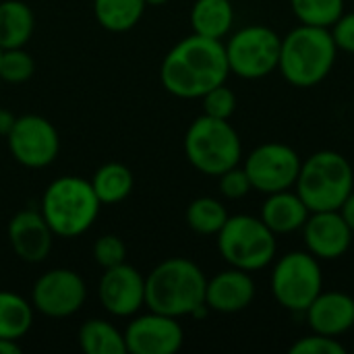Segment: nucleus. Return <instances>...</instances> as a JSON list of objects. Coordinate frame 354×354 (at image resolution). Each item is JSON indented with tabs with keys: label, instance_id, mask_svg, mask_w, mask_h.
<instances>
[{
	"label": "nucleus",
	"instance_id": "nucleus-1",
	"mask_svg": "<svg viewBox=\"0 0 354 354\" xmlns=\"http://www.w3.org/2000/svg\"><path fill=\"white\" fill-rule=\"evenodd\" d=\"M228 75L230 68L222 39L197 33L180 39L166 54L160 68L166 91L183 100L203 97L209 89L226 83Z\"/></svg>",
	"mask_w": 354,
	"mask_h": 354
},
{
	"label": "nucleus",
	"instance_id": "nucleus-2",
	"mask_svg": "<svg viewBox=\"0 0 354 354\" xmlns=\"http://www.w3.org/2000/svg\"><path fill=\"white\" fill-rule=\"evenodd\" d=\"M207 278L189 259H168L145 278V305L153 313L168 317L193 315L205 305Z\"/></svg>",
	"mask_w": 354,
	"mask_h": 354
},
{
	"label": "nucleus",
	"instance_id": "nucleus-3",
	"mask_svg": "<svg viewBox=\"0 0 354 354\" xmlns=\"http://www.w3.org/2000/svg\"><path fill=\"white\" fill-rule=\"evenodd\" d=\"M336 56L330 27L301 23L282 37L278 71L295 87H313L332 73Z\"/></svg>",
	"mask_w": 354,
	"mask_h": 354
},
{
	"label": "nucleus",
	"instance_id": "nucleus-4",
	"mask_svg": "<svg viewBox=\"0 0 354 354\" xmlns=\"http://www.w3.org/2000/svg\"><path fill=\"white\" fill-rule=\"evenodd\" d=\"M295 189L309 212L340 209L354 189L353 164L340 151H315L303 160Z\"/></svg>",
	"mask_w": 354,
	"mask_h": 354
},
{
	"label": "nucleus",
	"instance_id": "nucleus-5",
	"mask_svg": "<svg viewBox=\"0 0 354 354\" xmlns=\"http://www.w3.org/2000/svg\"><path fill=\"white\" fill-rule=\"evenodd\" d=\"M100 212V199L91 183L77 176L54 180L41 199V216L54 234L73 239L89 230Z\"/></svg>",
	"mask_w": 354,
	"mask_h": 354
},
{
	"label": "nucleus",
	"instance_id": "nucleus-6",
	"mask_svg": "<svg viewBox=\"0 0 354 354\" xmlns=\"http://www.w3.org/2000/svg\"><path fill=\"white\" fill-rule=\"evenodd\" d=\"M185 153L199 172L220 176L241 164L243 143L228 120L203 114L191 122L185 135Z\"/></svg>",
	"mask_w": 354,
	"mask_h": 354
},
{
	"label": "nucleus",
	"instance_id": "nucleus-7",
	"mask_svg": "<svg viewBox=\"0 0 354 354\" xmlns=\"http://www.w3.org/2000/svg\"><path fill=\"white\" fill-rule=\"evenodd\" d=\"M218 236V251L222 259L236 270L259 272L268 268L278 251L276 234L261 218L239 214L228 216Z\"/></svg>",
	"mask_w": 354,
	"mask_h": 354
},
{
	"label": "nucleus",
	"instance_id": "nucleus-8",
	"mask_svg": "<svg viewBox=\"0 0 354 354\" xmlns=\"http://www.w3.org/2000/svg\"><path fill=\"white\" fill-rule=\"evenodd\" d=\"M270 286L280 307L292 313H305L324 290L319 259L309 251H290L282 255L274 263Z\"/></svg>",
	"mask_w": 354,
	"mask_h": 354
},
{
	"label": "nucleus",
	"instance_id": "nucleus-9",
	"mask_svg": "<svg viewBox=\"0 0 354 354\" xmlns=\"http://www.w3.org/2000/svg\"><path fill=\"white\" fill-rule=\"evenodd\" d=\"M282 37L266 25H247L224 44L228 68L241 79L255 81L278 71Z\"/></svg>",
	"mask_w": 354,
	"mask_h": 354
},
{
	"label": "nucleus",
	"instance_id": "nucleus-10",
	"mask_svg": "<svg viewBox=\"0 0 354 354\" xmlns=\"http://www.w3.org/2000/svg\"><path fill=\"white\" fill-rule=\"evenodd\" d=\"M301 156L286 143H261L245 160V172L253 189L270 195L292 189L301 170Z\"/></svg>",
	"mask_w": 354,
	"mask_h": 354
},
{
	"label": "nucleus",
	"instance_id": "nucleus-11",
	"mask_svg": "<svg viewBox=\"0 0 354 354\" xmlns=\"http://www.w3.org/2000/svg\"><path fill=\"white\" fill-rule=\"evenodd\" d=\"M8 137V149L12 158L27 168H44L58 156L60 141L50 120L27 114L15 120Z\"/></svg>",
	"mask_w": 354,
	"mask_h": 354
},
{
	"label": "nucleus",
	"instance_id": "nucleus-12",
	"mask_svg": "<svg viewBox=\"0 0 354 354\" xmlns=\"http://www.w3.org/2000/svg\"><path fill=\"white\" fill-rule=\"evenodd\" d=\"M85 282L71 270H52L33 286V307L48 317H68L85 301Z\"/></svg>",
	"mask_w": 354,
	"mask_h": 354
},
{
	"label": "nucleus",
	"instance_id": "nucleus-13",
	"mask_svg": "<svg viewBox=\"0 0 354 354\" xmlns=\"http://www.w3.org/2000/svg\"><path fill=\"white\" fill-rule=\"evenodd\" d=\"M303 230L305 247L319 261H336L344 257L353 245V230L340 209L311 212Z\"/></svg>",
	"mask_w": 354,
	"mask_h": 354
},
{
	"label": "nucleus",
	"instance_id": "nucleus-14",
	"mask_svg": "<svg viewBox=\"0 0 354 354\" xmlns=\"http://www.w3.org/2000/svg\"><path fill=\"white\" fill-rule=\"evenodd\" d=\"M185 340V332L176 317L149 313L135 319L124 334L127 353L133 354H174Z\"/></svg>",
	"mask_w": 354,
	"mask_h": 354
},
{
	"label": "nucleus",
	"instance_id": "nucleus-15",
	"mask_svg": "<svg viewBox=\"0 0 354 354\" xmlns=\"http://www.w3.org/2000/svg\"><path fill=\"white\" fill-rule=\"evenodd\" d=\"M100 301L108 313L129 317L145 305V280L127 263L108 268L100 280Z\"/></svg>",
	"mask_w": 354,
	"mask_h": 354
},
{
	"label": "nucleus",
	"instance_id": "nucleus-16",
	"mask_svg": "<svg viewBox=\"0 0 354 354\" xmlns=\"http://www.w3.org/2000/svg\"><path fill=\"white\" fill-rule=\"evenodd\" d=\"M52 228L48 226L41 212L25 209L12 216L8 224V241L19 259L27 263H39L50 255Z\"/></svg>",
	"mask_w": 354,
	"mask_h": 354
},
{
	"label": "nucleus",
	"instance_id": "nucleus-17",
	"mask_svg": "<svg viewBox=\"0 0 354 354\" xmlns=\"http://www.w3.org/2000/svg\"><path fill=\"white\" fill-rule=\"evenodd\" d=\"M305 315L315 334L340 338L354 328V299L346 292L322 290Z\"/></svg>",
	"mask_w": 354,
	"mask_h": 354
},
{
	"label": "nucleus",
	"instance_id": "nucleus-18",
	"mask_svg": "<svg viewBox=\"0 0 354 354\" xmlns=\"http://www.w3.org/2000/svg\"><path fill=\"white\" fill-rule=\"evenodd\" d=\"M255 299V282L251 272L230 268L207 280L205 305L218 313H239Z\"/></svg>",
	"mask_w": 354,
	"mask_h": 354
},
{
	"label": "nucleus",
	"instance_id": "nucleus-19",
	"mask_svg": "<svg viewBox=\"0 0 354 354\" xmlns=\"http://www.w3.org/2000/svg\"><path fill=\"white\" fill-rule=\"evenodd\" d=\"M309 214L311 212L305 205V201L299 197V193L297 191L292 193L290 189H286V191L268 195L259 218L278 236V234H290V232L301 230L305 226Z\"/></svg>",
	"mask_w": 354,
	"mask_h": 354
},
{
	"label": "nucleus",
	"instance_id": "nucleus-20",
	"mask_svg": "<svg viewBox=\"0 0 354 354\" xmlns=\"http://www.w3.org/2000/svg\"><path fill=\"white\" fill-rule=\"evenodd\" d=\"M234 23V8L230 0H197L191 8L193 33L222 39L230 33Z\"/></svg>",
	"mask_w": 354,
	"mask_h": 354
},
{
	"label": "nucleus",
	"instance_id": "nucleus-21",
	"mask_svg": "<svg viewBox=\"0 0 354 354\" xmlns=\"http://www.w3.org/2000/svg\"><path fill=\"white\" fill-rule=\"evenodd\" d=\"M35 27L31 8L21 0L0 2V48H23Z\"/></svg>",
	"mask_w": 354,
	"mask_h": 354
},
{
	"label": "nucleus",
	"instance_id": "nucleus-22",
	"mask_svg": "<svg viewBox=\"0 0 354 354\" xmlns=\"http://www.w3.org/2000/svg\"><path fill=\"white\" fill-rule=\"evenodd\" d=\"M145 6V0H93L97 23L116 33L133 29L139 23Z\"/></svg>",
	"mask_w": 354,
	"mask_h": 354
},
{
	"label": "nucleus",
	"instance_id": "nucleus-23",
	"mask_svg": "<svg viewBox=\"0 0 354 354\" xmlns=\"http://www.w3.org/2000/svg\"><path fill=\"white\" fill-rule=\"evenodd\" d=\"M33 324L31 305L15 292H0V338L19 340Z\"/></svg>",
	"mask_w": 354,
	"mask_h": 354
},
{
	"label": "nucleus",
	"instance_id": "nucleus-24",
	"mask_svg": "<svg viewBox=\"0 0 354 354\" xmlns=\"http://www.w3.org/2000/svg\"><path fill=\"white\" fill-rule=\"evenodd\" d=\"M91 187L100 203H118L133 191V174L127 166L112 162L93 174Z\"/></svg>",
	"mask_w": 354,
	"mask_h": 354
},
{
	"label": "nucleus",
	"instance_id": "nucleus-25",
	"mask_svg": "<svg viewBox=\"0 0 354 354\" xmlns=\"http://www.w3.org/2000/svg\"><path fill=\"white\" fill-rule=\"evenodd\" d=\"M81 348L87 354H124V336L102 319H89L79 332Z\"/></svg>",
	"mask_w": 354,
	"mask_h": 354
},
{
	"label": "nucleus",
	"instance_id": "nucleus-26",
	"mask_svg": "<svg viewBox=\"0 0 354 354\" xmlns=\"http://www.w3.org/2000/svg\"><path fill=\"white\" fill-rule=\"evenodd\" d=\"M228 220L226 207L214 197H199L187 207V224L197 234H218Z\"/></svg>",
	"mask_w": 354,
	"mask_h": 354
},
{
	"label": "nucleus",
	"instance_id": "nucleus-27",
	"mask_svg": "<svg viewBox=\"0 0 354 354\" xmlns=\"http://www.w3.org/2000/svg\"><path fill=\"white\" fill-rule=\"evenodd\" d=\"M290 8L303 25L332 27L344 12V0H290Z\"/></svg>",
	"mask_w": 354,
	"mask_h": 354
},
{
	"label": "nucleus",
	"instance_id": "nucleus-28",
	"mask_svg": "<svg viewBox=\"0 0 354 354\" xmlns=\"http://www.w3.org/2000/svg\"><path fill=\"white\" fill-rule=\"evenodd\" d=\"M33 71H35V62L23 48L2 50L0 79H4L6 83H23L33 75Z\"/></svg>",
	"mask_w": 354,
	"mask_h": 354
},
{
	"label": "nucleus",
	"instance_id": "nucleus-29",
	"mask_svg": "<svg viewBox=\"0 0 354 354\" xmlns=\"http://www.w3.org/2000/svg\"><path fill=\"white\" fill-rule=\"evenodd\" d=\"M201 100H203V114H207L212 118L228 120L236 110V95L232 89L226 87V83L209 89Z\"/></svg>",
	"mask_w": 354,
	"mask_h": 354
},
{
	"label": "nucleus",
	"instance_id": "nucleus-30",
	"mask_svg": "<svg viewBox=\"0 0 354 354\" xmlns=\"http://www.w3.org/2000/svg\"><path fill=\"white\" fill-rule=\"evenodd\" d=\"M290 354H346V348L340 344L338 338L324 336V334H311L299 338L290 348Z\"/></svg>",
	"mask_w": 354,
	"mask_h": 354
},
{
	"label": "nucleus",
	"instance_id": "nucleus-31",
	"mask_svg": "<svg viewBox=\"0 0 354 354\" xmlns=\"http://www.w3.org/2000/svg\"><path fill=\"white\" fill-rule=\"evenodd\" d=\"M93 257H95V261L104 270H108V268H114V266L124 263L127 247H124V243L118 236L106 234V236H102V239L95 241V245H93Z\"/></svg>",
	"mask_w": 354,
	"mask_h": 354
},
{
	"label": "nucleus",
	"instance_id": "nucleus-32",
	"mask_svg": "<svg viewBox=\"0 0 354 354\" xmlns=\"http://www.w3.org/2000/svg\"><path fill=\"white\" fill-rule=\"evenodd\" d=\"M218 178H220V193L226 199H243L253 189V185L249 180V174L241 166H234V168L226 170Z\"/></svg>",
	"mask_w": 354,
	"mask_h": 354
},
{
	"label": "nucleus",
	"instance_id": "nucleus-33",
	"mask_svg": "<svg viewBox=\"0 0 354 354\" xmlns=\"http://www.w3.org/2000/svg\"><path fill=\"white\" fill-rule=\"evenodd\" d=\"M338 52L354 54V12H342L340 19L330 27Z\"/></svg>",
	"mask_w": 354,
	"mask_h": 354
},
{
	"label": "nucleus",
	"instance_id": "nucleus-34",
	"mask_svg": "<svg viewBox=\"0 0 354 354\" xmlns=\"http://www.w3.org/2000/svg\"><path fill=\"white\" fill-rule=\"evenodd\" d=\"M340 214H342V218L346 220V224L351 226V230L354 232V189H353V193L346 197V201L342 203Z\"/></svg>",
	"mask_w": 354,
	"mask_h": 354
},
{
	"label": "nucleus",
	"instance_id": "nucleus-35",
	"mask_svg": "<svg viewBox=\"0 0 354 354\" xmlns=\"http://www.w3.org/2000/svg\"><path fill=\"white\" fill-rule=\"evenodd\" d=\"M15 116L8 110H0V135H8L12 124H15Z\"/></svg>",
	"mask_w": 354,
	"mask_h": 354
},
{
	"label": "nucleus",
	"instance_id": "nucleus-36",
	"mask_svg": "<svg viewBox=\"0 0 354 354\" xmlns=\"http://www.w3.org/2000/svg\"><path fill=\"white\" fill-rule=\"evenodd\" d=\"M19 353H21V346H19L15 340L0 338V354H19Z\"/></svg>",
	"mask_w": 354,
	"mask_h": 354
},
{
	"label": "nucleus",
	"instance_id": "nucleus-37",
	"mask_svg": "<svg viewBox=\"0 0 354 354\" xmlns=\"http://www.w3.org/2000/svg\"><path fill=\"white\" fill-rule=\"evenodd\" d=\"M168 0H145V4H149V6H162V4H166Z\"/></svg>",
	"mask_w": 354,
	"mask_h": 354
},
{
	"label": "nucleus",
	"instance_id": "nucleus-38",
	"mask_svg": "<svg viewBox=\"0 0 354 354\" xmlns=\"http://www.w3.org/2000/svg\"><path fill=\"white\" fill-rule=\"evenodd\" d=\"M0 56H2V48H0Z\"/></svg>",
	"mask_w": 354,
	"mask_h": 354
},
{
	"label": "nucleus",
	"instance_id": "nucleus-39",
	"mask_svg": "<svg viewBox=\"0 0 354 354\" xmlns=\"http://www.w3.org/2000/svg\"><path fill=\"white\" fill-rule=\"evenodd\" d=\"M353 351H354V348H353Z\"/></svg>",
	"mask_w": 354,
	"mask_h": 354
}]
</instances>
